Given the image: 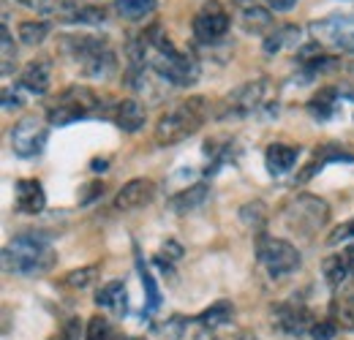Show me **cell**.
<instances>
[{
    "label": "cell",
    "instance_id": "1",
    "mask_svg": "<svg viewBox=\"0 0 354 340\" xmlns=\"http://www.w3.org/2000/svg\"><path fill=\"white\" fill-rule=\"evenodd\" d=\"M142 39L150 49V68L169 85L175 87H191L199 82V60L180 52L175 44L169 41L158 25H153Z\"/></svg>",
    "mask_w": 354,
    "mask_h": 340
},
{
    "label": "cell",
    "instance_id": "2",
    "mask_svg": "<svg viewBox=\"0 0 354 340\" xmlns=\"http://www.w3.org/2000/svg\"><path fill=\"white\" fill-rule=\"evenodd\" d=\"M55 261H57V256L52 251L49 240L36 232H25V234L14 237L3 251V270L8 275H19V278L46 275L55 267Z\"/></svg>",
    "mask_w": 354,
    "mask_h": 340
},
{
    "label": "cell",
    "instance_id": "3",
    "mask_svg": "<svg viewBox=\"0 0 354 340\" xmlns=\"http://www.w3.org/2000/svg\"><path fill=\"white\" fill-rule=\"evenodd\" d=\"M63 52L88 79H109L118 68L115 49L98 36H63Z\"/></svg>",
    "mask_w": 354,
    "mask_h": 340
},
{
    "label": "cell",
    "instance_id": "4",
    "mask_svg": "<svg viewBox=\"0 0 354 340\" xmlns=\"http://www.w3.org/2000/svg\"><path fill=\"white\" fill-rule=\"evenodd\" d=\"M207 112H210L207 98H199V95H196V98L180 101L177 106H172L169 112H164V115L158 117L156 131H153L156 142L167 147V144H177V142L194 136V133L202 128V123L207 120Z\"/></svg>",
    "mask_w": 354,
    "mask_h": 340
},
{
    "label": "cell",
    "instance_id": "5",
    "mask_svg": "<svg viewBox=\"0 0 354 340\" xmlns=\"http://www.w3.org/2000/svg\"><path fill=\"white\" fill-rule=\"evenodd\" d=\"M327 220H330V207H327V202L319 199V196L297 193V196H292V199L283 205V223H286L292 232H297V234H303V237H308V240L327 226Z\"/></svg>",
    "mask_w": 354,
    "mask_h": 340
},
{
    "label": "cell",
    "instance_id": "6",
    "mask_svg": "<svg viewBox=\"0 0 354 340\" xmlns=\"http://www.w3.org/2000/svg\"><path fill=\"white\" fill-rule=\"evenodd\" d=\"M101 109L98 104V95L85 85H74L68 90H63L52 106L46 109V123L49 126H68V123H77L82 117H90Z\"/></svg>",
    "mask_w": 354,
    "mask_h": 340
},
{
    "label": "cell",
    "instance_id": "7",
    "mask_svg": "<svg viewBox=\"0 0 354 340\" xmlns=\"http://www.w3.org/2000/svg\"><path fill=\"white\" fill-rule=\"evenodd\" d=\"M257 261L272 281H278L300 270V251L286 240L257 234Z\"/></svg>",
    "mask_w": 354,
    "mask_h": 340
},
{
    "label": "cell",
    "instance_id": "8",
    "mask_svg": "<svg viewBox=\"0 0 354 340\" xmlns=\"http://www.w3.org/2000/svg\"><path fill=\"white\" fill-rule=\"evenodd\" d=\"M310 39L316 44H327L341 52H354V17L352 14H330L308 25Z\"/></svg>",
    "mask_w": 354,
    "mask_h": 340
},
{
    "label": "cell",
    "instance_id": "9",
    "mask_svg": "<svg viewBox=\"0 0 354 340\" xmlns=\"http://www.w3.org/2000/svg\"><path fill=\"white\" fill-rule=\"evenodd\" d=\"M46 139H49V126H46L41 117H36V115L22 117L19 123H14V128H11V150L19 158H36V155H41Z\"/></svg>",
    "mask_w": 354,
    "mask_h": 340
},
{
    "label": "cell",
    "instance_id": "10",
    "mask_svg": "<svg viewBox=\"0 0 354 340\" xmlns=\"http://www.w3.org/2000/svg\"><path fill=\"white\" fill-rule=\"evenodd\" d=\"M278 106L267 101V79L248 82L240 90H234V95H229L226 112L229 115H240V117H251V115H272Z\"/></svg>",
    "mask_w": 354,
    "mask_h": 340
},
{
    "label": "cell",
    "instance_id": "11",
    "mask_svg": "<svg viewBox=\"0 0 354 340\" xmlns=\"http://www.w3.org/2000/svg\"><path fill=\"white\" fill-rule=\"evenodd\" d=\"M229 22H232V17H229V11L223 8L221 3H218V0H207V3L196 11L191 28H194V36L202 44H216L226 36Z\"/></svg>",
    "mask_w": 354,
    "mask_h": 340
},
{
    "label": "cell",
    "instance_id": "12",
    "mask_svg": "<svg viewBox=\"0 0 354 340\" xmlns=\"http://www.w3.org/2000/svg\"><path fill=\"white\" fill-rule=\"evenodd\" d=\"M232 14L245 33H265L272 28V11L259 0H232Z\"/></svg>",
    "mask_w": 354,
    "mask_h": 340
},
{
    "label": "cell",
    "instance_id": "13",
    "mask_svg": "<svg viewBox=\"0 0 354 340\" xmlns=\"http://www.w3.org/2000/svg\"><path fill=\"white\" fill-rule=\"evenodd\" d=\"M153 199H156V182L147 180V177H136V180H129V182L118 191V196H115V210H120V213H133V210L147 207Z\"/></svg>",
    "mask_w": 354,
    "mask_h": 340
},
{
    "label": "cell",
    "instance_id": "14",
    "mask_svg": "<svg viewBox=\"0 0 354 340\" xmlns=\"http://www.w3.org/2000/svg\"><path fill=\"white\" fill-rule=\"evenodd\" d=\"M275 319H278V327L289 335H306L310 332V327L316 324L313 313H310L306 305L300 302H283L275 308Z\"/></svg>",
    "mask_w": 354,
    "mask_h": 340
},
{
    "label": "cell",
    "instance_id": "15",
    "mask_svg": "<svg viewBox=\"0 0 354 340\" xmlns=\"http://www.w3.org/2000/svg\"><path fill=\"white\" fill-rule=\"evenodd\" d=\"M14 207L22 215H39L46 207V193L39 180H19L17 182V196H14Z\"/></svg>",
    "mask_w": 354,
    "mask_h": 340
},
{
    "label": "cell",
    "instance_id": "16",
    "mask_svg": "<svg viewBox=\"0 0 354 340\" xmlns=\"http://www.w3.org/2000/svg\"><path fill=\"white\" fill-rule=\"evenodd\" d=\"M49 82H52V63H49V57H39V60L28 63L22 77H19V85L25 87L28 93H33V95H44L46 90H49Z\"/></svg>",
    "mask_w": 354,
    "mask_h": 340
},
{
    "label": "cell",
    "instance_id": "17",
    "mask_svg": "<svg viewBox=\"0 0 354 340\" xmlns=\"http://www.w3.org/2000/svg\"><path fill=\"white\" fill-rule=\"evenodd\" d=\"M297 158H300V147L297 144H283V142H275V144H270L265 153V167L270 174H286V171L292 169L295 164H297Z\"/></svg>",
    "mask_w": 354,
    "mask_h": 340
},
{
    "label": "cell",
    "instance_id": "18",
    "mask_svg": "<svg viewBox=\"0 0 354 340\" xmlns=\"http://www.w3.org/2000/svg\"><path fill=\"white\" fill-rule=\"evenodd\" d=\"M115 123L120 131H126V133H136L139 128L147 123V112H145V106L136 101V98H123L118 106H115Z\"/></svg>",
    "mask_w": 354,
    "mask_h": 340
},
{
    "label": "cell",
    "instance_id": "19",
    "mask_svg": "<svg viewBox=\"0 0 354 340\" xmlns=\"http://www.w3.org/2000/svg\"><path fill=\"white\" fill-rule=\"evenodd\" d=\"M333 321L338 327L354 332V281L335 292V299H333Z\"/></svg>",
    "mask_w": 354,
    "mask_h": 340
},
{
    "label": "cell",
    "instance_id": "20",
    "mask_svg": "<svg viewBox=\"0 0 354 340\" xmlns=\"http://www.w3.org/2000/svg\"><path fill=\"white\" fill-rule=\"evenodd\" d=\"M207 193H210V188H207L205 182H196V185H191V188L180 191V193H175V196L169 199V210H172L175 215L194 213L196 207H202V205H205Z\"/></svg>",
    "mask_w": 354,
    "mask_h": 340
},
{
    "label": "cell",
    "instance_id": "21",
    "mask_svg": "<svg viewBox=\"0 0 354 340\" xmlns=\"http://www.w3.org/2000/svg\"><path fill=\"white\" fill-rule=\"evenodd\" d=\"M289 46H295V49L300 46V28L297 25H281L265 39L267 55H278V52H283Z\"/></svg>",
    "mask_w": 354,
    "mask_h": 340
},
{
    "label": "cell",
    "instance_id": "22",
    "mask_svg": "<svg viewBox=\"0 0 354 340\" xmlns=\"http://www.w3.org/2000/svg\"><path fill=\"white\" fill-rule=\"evenodd\" d=\"M338 106V87H322L308 101V112L313 120H327L335 115Z\"/></svg>",
    "mask_w": 354,
    "mask_h": 340
},
{
    "label": "cell",
    "instance_id": "23",
    "mask_svg": "<svg viewBox=\"0 0 354 340\" xmlns=\"http://www.w3.org/2000/svg\"><path fill=\"white\" fill-rule=\"evenodd\" d=\"M95 302H98L101 308L112 310V313H126V286H123V281L106 283V286L95 294Z\"/></svg>",
    "mask_w": 354,
    "mask_h": 340
},
{
    "label": "cell",
    "instance_id": "24",
    "mask_svg": "<svg viewBox=\"0 0 354 340\" xmlns=\"http://www.w3.org/2000/svg\"><path fill=\"white\" fill-rule=\"evenodd\" d=\"M156 8H158V0H115V11L129 22H139L150 17Z\"/></svg>",
    "mask_w": 354,
    "mask_h": 340
},
{
    "label": "cell",
    "instance_id": "25",
    "mask_svg": "<svg viewBox=\"0 0 354 340\" xmlns=\"http://www.w3.org/2000/svg\"><path fill=\"white\" fill-rule=\"evenodd\" d=\"M232 316H234L232 302H229V299H218V302L210 305L196 321H199L202 327H207V330H216V327H221V324H226V321H232Z\"/></svg>",
    "mask_w": 354,
    "mask_h": 340
},
{
    "label": "cell",
    "instance_id": "26",
    "mask_svg": "<svg viewBox=\"0 0 354 340\" xmlns=\"http://www.w3.org/2000/svg\"><path fill=\"white\" fill-rule=\"evenodd\" d=\"M49 30H52V25L46 22V19H28V22H22L19 25V39L22 44H28V46H39V44H44V39L49 36Z\"/></svg>",
    "mask_w": 354,
    "mask_h": 340
},
{
    "label": "cell",
    "instance_id": "27",
    "mask_svg": "<svg viewBox=\"0 0 354 340\" xmlns=\"http://www.w3.org/2000/svg\"><path fill=\"white\" fill-rule=\"evenodd\" d=\"M240 220H243L251 232L265 234L262 229H265V223H267V207L262 202H248V205L240 207Z\"/></svg>",
    "mask_w": 354,
    "mask_h": 340
},
{
    "label": "cell",
    "instance_id": "28",
    "mask_svg": "<svg viewBox=\"0 0 354 340\" xmlns=\"http://www.w3.org/2000/svg\"><path fill=\"white\" fill-rule=\"evenodd\" d=\"M95 275H98V264H90V267L68 272V275L63 278V286H68V289H85V286H90V283L95 281Z\"/></svg>",
    "mask_w": 354,
    "mask_h": 340
},
{
    "label": "cell",
    "instance_id": "29",
    "mask_svg": "<svg viewBox=\"0 0 354 340\" xmlns=\"http://www.w3.org/2000/svg\"><path fill=\"white\" fill-rule=\"evenodd\" d=\"M0 46H3V77H11L14 66H17V46H14V39L8 33V28L3 25V33H0Z\"/></svg>",
    "mask_w": 354,
    "mask_h": 340
},
{
    "label": "cell",
    "instance_id": "30",
    "mask_svg": "<svg viewBox=\"0 0 354 340\" xmlns=\"http://www.w3.org/2000/svg\"><path fill=\"white\" fill-rule=\"evenodd\" d=\"M85 340H115L112 335V324L104 316H93L85 330Z\"/></svg>",
    "mask_w": 354,
    "mask_h": 340
},
{
    "label": "cell",
    "instance_id": "31",
    "mask_svg": "<svg viewBox=\"0 0 354 340\" xmlns=\"http://www.w3.org/2000/svg\"><path fill=\"white\" fill-rule=\"evenodd\" d=\"M139 275H142V286H145V292H147V305H150V310H156L158 302H161V294H158V289H156L153 275L147 272V267H145L142 261H139Z\"/></svg>",
    "mask_w": 354,
    "mask_h": 340
},
{
    "label": "cell",
    "instance_id": "32",
    "mask_svg": "<svg viewBox=\"0 0 354 340\" xmlns=\"http://www.w3.org/2000/svg\"><path fill=\"white\" fill-rule=\"evenodd\" d=\"M104 22H106L104 6H82V8H80L77 25H104Z\"/></svg>",
    "mask_w": 354,
    "mask_h": 340
},
{
    "label": "cell",
    "instance_id": "33",
    "mask_svg": "<svg viewBox=\"0 0 354 340\" xmlns=\"http://www.w3.org/2000/svg\"><path fill=\"white\" fill-rule=\"evenodd\" d=\"M335 332H338V324H335L333 319L316 321V324L310 327V338H313V340H333V338H335Z\"/></svg>",
    "mask_w": 354,
    "mask_h": 340
},
{
    "label": "cell",
    "instance_id": "34",
    "mask_svg": "<svg viewBox=\"0 0 354 340\" xmlns=\"http://www.w3.org/2000/svg\"><path fill=\"white\" fill-rule=\"evenodd\" d=\"M82 191H85V193H80V205H90V202H95V199H101V196H104V182H101V180L88 182Z\"/></svg>",
    "mask_w": 354,
    "mask_h": 340
},
{
    "label": "cell",
    "instance_id": "35",
    "mask_svg": "<svg viewBox=\"0 0 354 340\" xmlns=\"http://www.w3.org/2000/svg\"><path fill=\"white\" fill-rule=\"evenodd\" d=\"M349 237H354V218L349 223H341L338 229H333V234L327 237V243H330V245H338V243H344V240H349Z\"/></svg>",
    "mask_w": 354,
    "mask_h": 340
},
{
    "label": "cell",
    "instance_id": "36",
    "mask_svg": "<svg viewBox=\"0 0 354 340\" xmlns=\"http://www.w3.org/2000/svg\"><path fill=\"white\" fill-rule=\"evenodd\" d=\"M60 340H82V321H80V319H68V321L63 324Z\"/></svg>",
    "mask_w": 354,
    "mask_h": 340
},
{
    "label": "cell",
    "instance_id": "37",
    "mask_svg": "<svg viewBox=\"0 0 354 340\" xmlns=\"http://www.w3.org/2000/svg\"><path fill=\"white\" fill-rule=\"evenodd\" d=\"M3 106H6V109L22 106V95H19V93H11V87H6V90H3Z\"/></svg>",
    "mask_w": 354,
    "mask_h": 340
},
{
    "label": "cell",
    "instance_id": "38",
    "mask_svg": "<svg viewBox=\"0 0 354 340\" xmlns=\"http://www.w3.org/2000/svg\"><path fill=\"white\" fill-rule=\"evenodd\" d=\"M295 6H297V0H267V8L270 11H289Z\"/></svg>",
    "mask_w": 354,
    "mask_h": 340
},
{
    "label": "cell",
    "instance_id": "39",
    "mask_svg": "<svg viewBox=\"0 0 354 340\" xmlns=\"http://www.w3.org/2000/svg\"><path fill=\"white\" fill-rule=\"evenodd\" d=\"M25 8H33V11H49V6H52V0H19Z\"/></svg>",
    "mask_w": 354,
    "mask_h": 340
},
{
    "label": "cell",
    "instance_id": "40",
    "mask_svg": "<svg viewBox=\"0 0 354 340\" xmlns=\"http://www.w3.org/2000/svg\"><path fill=\"white\" fill-rule=\"evenodd\" d=\"M196 340H221V338H218V335H216V332H213V330H210V332H207V327H205V330H202V332H199V335H196Z\"/></svg>",
    "mask_w": 354,
    "mask_h": 340
},
{
    "label": "cell",
    "instance_id": "41",
    "mask_svg": "<svg viewBox=\"0 0 354 340\" xmlns=\"http://www.w3.org/2000/svg\"><path fill=\"white\" fill-rule=\"evenodd\" d=\"M106 167H109V161H106V158H101V161L95 158V161H93V171H106Z\"/></svg>",
    "mask_w": 354,
    "mask_h": 340
},
{
    "label": "cell",
    "instance_id": "42",
    "mask_svg": "<svg viewBox=\"0 0 354 340\" xmlns=\"http://www.w3.org/2000/svg\"><path fill=\"white\" fill-rule=\"evenodd\" d=\"M237 340H259V338H257L254 332H243V335H240V338H237Z\"/></svg>",
    "mask_w": 354,
    "mask_h": 340
},
{
    "label": "cell",
    "instance_id": "43",
    "mask_svg": "<svg viewBox=\"0 0 354 340\" xmlns=\"http://www.w3.org/2000/svg\"><path fill=\"white\" fill-rule=\"evenodd\" d=\"M126 340H145V338H126Z\"/></svg>",
    "mask_w": 354,
    "mask_h": 340
}]
</instances>
